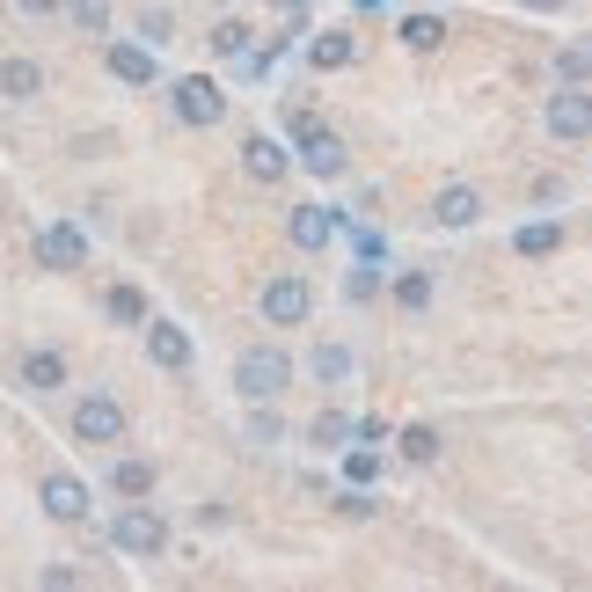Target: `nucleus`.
Returning a JSON list of instances; mask_svg holds the SVG:
<instances>
[{
  "mask_svg": "<svg viewBox=\"0 0 592 592\" xmlns=\"http://www.w3.org/2000/svg\"><path fill=\"white\" fill-rule=\"evenodd\" d=\"M286 380H293V359L271 351V345H249L242 359H234V388H242V402H271Z\"/></svg>",
  "mask_w": 592,
  "mask_h": 592,
  "instance_id": "1",
  "label": "nucleus"
},
{
  "mask_svg": "<svg viewBox=\"0 0 592 592\" xmlns=\"http://www.w3.org/2000/svg\"><path fill=\"white\" fill-rule=\"evenodd\" d=\"M74 439H81V446H118V439H124L118 395H81V402H74Z\"/></svg>",
  "mask_w": 592,
  "mask_h": 592,
  "instance_id": "2",
  "label": "nucleus"
},
{
  "mask_svg": "<svg viewBox=\"0 0 592 592\" xmlns=\"http://www.w3.org/2000/svg\"><path fill=\"white\" fill-rule=\"evenodd\" d=\"M110 542H118L124 556H161L169 527H161V512H147V505H124V512L110 519Z\"/></svg>",
  "mask_w": 592,
  "mask_h": 592,
  "instance_id": "3",
  "label": "nucleus"
},
{
  "mask_svg": "<svg viewBox=\"0 0 592 592\" xmlns=\"http://www.w3.org/2000/svg\"><path fill=\"white\" fill-rule=\"evenodd\" d=\"M307 307H315V286H307L300 271H278L271 286H264V322H278V329L307 322Z\"/></svg>",
  "mask_w": 592,
  "mask_h": 592,
  "instance_id": "4",
  "label": "nucleus"
},
{
  "mask_svg": "<svg viewBox=\"0 0 592 592\" xmlns=\"http://www.w3.org/2000/svg\"><path fill=\"white\" fill-rule=\"evenodd\" d=\"M37 264H45V271H81V264H88V234L67 227V220H51L45 234H37Z\"/></svg>",
  "mask_w": 592,
  "mask_h": 592,
  "instance_id": "5",
  "label": "nucleus"
},
{
  "mask_svg": "<svg viewBox=\"0 0 592 592\" xmlns=\"http://www.w3.org/2000/svg\"><path fill=\"white\" fill-rule=\"evenodd\" d=\"M176 118H183V124H220L227 118V96L205 74H191V81H176Z\"/></svg>",
  "mask_w": 592,
  "mask_h": 592,
  "instance_id": "6",
  "label": "nucleus"
},
{
  "mask_svg": "<svg viewBox=\"0 0 592 592\" xmlns=\"http://www.w3.org/2000/svg\"><path fill=\"white\" fill-rule=\"evenodd\" d=\"M548 132L556 140H592V96L585 88H556L548 96Z\"/></svg>",
  "mask_w": 592,
  "mask_h": 592,
  "instance_id": "7",
  "label": "nucleus"
},
{
  "mask_svg": "<svg viewBox=\"0 0 592 592\" xmlns=\"http://www.w3.org/2000/svg\"><path fill=\"white\" fill-rule=\"evenodd\" d=\"M45 512L59 519V527H81V519H88V483H81V475H45Z\"/></svg>",
  "mask_w": 592,
  "mask_h": 592,
  "instance_id": "8",
  "label": "nucleus"
},
{
  "mask_svg": "<svg viewBox=\"0 0 592 592\" xmlns=\"http://www.w3.org/2000/svg\"><path fill=\"white\" fill-rule=\"evenodd\" d=\"M147 359H154V366H169V373H183V366H191V337H183L176 322H147Z\"/></svg>",
  "mask_w": 592,
  "mask_h": 592,
  "instance_id": "9",
  "label": "nucleus"
},
{
  "mask_svg": "<svg viewBox=\"0 0 592 592\" xmlns=\"http://www.w3.org/2000/svg\"><path fill=\"white\" fill-rule=\"evenodd\" d=\"M432 220H439V227H475V220H483V191H469V183H446L439 205H432Z\"/></svg>",
  "mask_w": 592,
  "mask_h": 592,
  "instance_id": "10",
  "label": "nucleus"
},
{
  "mask_svg": "<svg viewBox=\"0 0 592 592\" xmlns=\"http://www.w3.org/2000/svg\"><path fill=\"white\" fill-rule=\"evenodd\" d=\"M286 234H293L300 249H329V234H337V213H322V205H293Z\"/></svg>",
  "mask_w": 592,
  "mask_h": 592,
  "instance_id": "11",
  "label": "nucleus"
},
{
  "mask_svg": "<svg viewBox=\"0 0 592 592\" xmlns=\"http://www.w3.org/2000/svg\"><path fill=\"white\" fill-rule=\"evenodd\" d=\"M0 96L8 102L45 96V67H37V59H0Z\"/></svg>",
  "mask_w": 592,
  "mask_h": 592,
  "instance_id": "12",
  "label": "nucleus"
},
{
  "mask_svg": "<svg viewBox=\"0 0 592 592\" xmlns=\"http://www.w3.org/2000/svg\"><path fill=\"white\" fill-rule=\"evenodd\" d=\"M300 132H307V147H300L307 169L315 176H345V140H337V132H315V124H300Z\"/></svg>",
  "mask_w": 592,
  "mask_h": 592,
  "instance_id": "13",
  "label": "nucleus"
},
{
  "mask_svg": "<svg viewBox=\"0 0 592 592\" xmlns=\"http://www.w3.org/2000/svg\"><path fill=\"white\" fill-rule=\"evenodd\" d=\"M110 74H118L124 88H147L154 81V51L147 45H110Z\"/></svg>",
  "mask_w": 592,
  "mask_h": 592,
  "instance_id": "14",
  "label": "nucleus"
},
{
  "mask_svg": "<svg viewBox=\"0 0 592 592\" xmlns=\"http://www.w3.org/2000/svg\"><path fill=\"white\" fill-rule=\"evenodd\" d=\"M242 169L256 176V183H278V176H286V147H278V140H249V147H242Z\"/></svg>",
  "mask_w": 592,
  "mask_h": 592,
  "instance_id": "15",
  "label": "nucleus"
},
{
  "mask_svg": "<svg viewBox=\"0 0 592 592\" xmlns=\"http://www.w3.org/2000/svg\"><path fill=\"white\" fill-rule=\"evenodd\" d=\"M59 380H67V359H59V351H29V359H23V388L51 395Z\"/></svg>",
  "mask_w": 592,
  "mask_h": 592,
  "instance_id": "16",
  "label": "nucleus"
},
{
  "mask_svg": "<svg viewBox=\"0 0 592 592\" xmlns=\"http://www.w3.org/2000/svg\"><path fill=\"white\" fill-rule=\"evenodd\" d=\"M351 51H359V45H351L345 29H329V37H315V45H307V59H315L322 74H329V67H351Z\"/></svg>",
  "mask_w": 592,
  "mask_h": 592,
  "instance_id": "17",
  "label": "nucleus"
},
{
  "mask_svg": "<svg viewBox=\"0 0 592 592\" xmlns=\"http://www.w3.org/2000/svg\"><path fill=\"white\" fill-rule=\"evenodd\" d=\"M307 366H315V380L329 388V380H351V351H345V345H315V359H307Z\"/></svg>",
  "mask_w": 592,
  "mask_h": 592,
  "instance_id": "18",
  "label": "nucleus"
},
{
  "mask_svg": "<svg viewBox=\"0 0 592 592\" xmlns=\"http://www.w3.org/2000/svg\"><path fill=\"white\" fill-rule=\"evenodd\" d=\"M556 242H564V227H556V220H527V227H519V256H548Z\"/></svg>",
  "mask_w": 592,
  "mask_h": 592,
  "instance_id": "19",
  "label": "nucleus"
},
{
  "mask_svg": "<svg viewBox=\"0 0 592 592\" xmlns=\"http://www.w3.org/2000/svg\"><path fill=\"white\" fill-rule=\"evenodd\" d=\"M110 483H118V497H147L154 491V469H147V461H118Z\"/></svg>",
  "mask_w": 592,
  "mask_h": 592,
  "instance_id": "20",
  "label": "nucleus"
},
{
  "mask_svg": "<svg viewBox=\"0 0 592 592\" xmlns=\"http://www.w3.org/2000/svg\"><path fill=\"white\" fill-rule=\"evenodd\" d=\"M59 8H67L88 37H102V29H110V0H59Z\"/></svg>",
  "mask_w": 592,
  "mask_h": 592,
  "instance_id": "21",
  "label": "nucleus"
},
{
  "mask_svg": "<svg viewBox=\"0 0 592 592\" xmlns=\"http://www.w3.org/2000/svg\"><path fill=\"white\" fill-rule=\"evenodd\" d=\"M307 439H315V446H345L351 439V418H345V410H322V418L307 424Z\"/></svg>",
  "mask_w": 592,
  "mask_h": 592,
  "instance_id": "22",
  "label": "nucleus"
},
{
  "mask_svg": "<svg viewBox=\"0 0 592 592\" xmlns=\"http://www.w3.org/2000/svg\"><path fill=\"white\" fill-rule=\"evenodd\" d=\"M102 307H110L118 322H147V300L132 293V286H110V300H102Z\"/></svg>",
  "mask_w": 592,
  "mask_h": 592,
  "instance_id": "23",
  "label": "nucleus"
},
{
  "mask_svg": "<svg viewBox=\"0 0 592 592\" xmlns=\"http://www.w3.org/2000/svg\"><path fill=\"white\" fill-rule=\"evenodd\" d=\"M249 439H256V446H278V439H286V418L256 402V418H249Z\"/></svg>",
  "mask_w": 592,
  "mask_h": 592,
  "instance_id": "24",
  "label": "nucleus"
},
{
  "mask_svg": "<svg viewBox=\"0 0 592 592\" xmlns=\"http://www.w3.org/2000/svg\"><path fill=\"white\" fill-rule=\"evenodd\" d=\"M169 29H176L169 8H140V37H147V45H169Z\"/></svg>",
  "mask_w": 592,
  "mask_h": 592,
  "instance_id": "25",
  "label": "nucleus"
},
{
  "mask_svg": "<svg viewBox=\"0 0 592 592\" xmlns=\"http://www.w3.org/2000/svg\"><path fill=\"white\" fill-rule=\"evenodd\" d=\"M402 45H410V51H432V45H439V23H432V15H410V23H402Z\"/></svg>",
  "mask_w": 592,
  "mask_h": 592,
  "instance_id": "26",
  "label": "nucleus"
},
{
  "mask_svg": "<svg viewBox=\"0 0 592 592\" xmlns=\"http://www.w3.org/2000/svg\"><path fill=\"white\" fill-rule=\"evenodd\" d=\"M213 51H220V59H242V51H249V29H242V23H220V29H213Z\"/></svg>",
  "mask_w": 592,
  "mask_h": 592,
  "instance_id": "27",
  "label": "nucleus"
},
{
  "mask_svg": "<svg viewBox=\"0 0 592 592\" xmlns=\"http://www.w3.org/2000/svg\"><path fill=\"white\" fill-rule=\"evenodd\" d=\"M402 454H410V461H439V439H432L424 424H410V432H402Z\"/></svg>",
  "mask_w": 592,
  "mask_h": 592,
  "instance_id": "28",
  "label": "nucleus"
},
{
  "mask_svg": "<svg viewBox=\"0 0 592 592\" xmlns=\"http://www.w3.org/2000/svg\"><path fill=\"white\" fill-rule=\"evenodd\" d=\"M395 300H402V307H424V300H432V278H424V271H410L402 286H395Z\"/></svg>",
  "mask_w": 592,
  "mask_h": 592,
  "instance_id": "29",
  "label": "nucleus"
},
{
  "mask_svg": "<svg viewBox=\"0 0 592 592\" xmlns=\"http://www.w3.org/2000/svg\"><path fill=\"white\" fill-rule=\"evenodd\" d=\"M556 67H564V81H585V74H592V51H564Z\"/></svg>",
  "mask_w": 592,
  "mask_h": 592,
  "instance_id": "30",
  "label": "nucleus"
},
{
  "mask_svg": "<svg viewBox=\"0 0 592 592\" xmlns=\"http://www.w3.org/2000/svg\"><path fill=\"white\" fill-rule=\"evenodd\" d=\"M271 15H286V23H300V15H307V0H271Z\"/></svg>",
  "mask_w": 592,
  "mask_h": 592,
  "instance_id": "31",
  "label": "nucleus"
},
{
  "mask_svg": "<svg viewBox=\"0 0 592 592\" xmlns=\"http://www.w3.org/2000/svg\"><path fill=\"white\" fill-rule=\"evenodd\" d=\"M23 15H59V0H15Z\"/></svg>",
  "mask_w": 592,
  "mask_h": 592,
  "instance_id": "32",
  "label": "nucleus"
},
{
  "mask_svg": "<svg viewBox=\"0 0 592 592\" xmlns=\"http://www.w3.org/2000/svg\"><path fill=\"white\" fill-rule=\"evenodd\" d=\"M527 8H534V15H556V8H564V0H527Z\"/></svg>",
  "mask_w": 592,
  "mask_h": 592,
  "instance_id": "33",
  "label": "nucleus"
},
{
  "mask_svg": "<svg viewBox=\"0 0 592 592\" xmlns=\"http://www.w3.org/2000/svg\"><path fill=\"white\" fill-rule=\"evenodd\" d=\"M213 8H220V0H213Z\"/></svg>",
  "mask_w": 592,
  "mask_h": 592,
  "instance_id": "34",
  "label": "nucleus"
}]
</instances>
